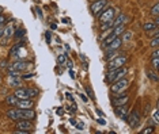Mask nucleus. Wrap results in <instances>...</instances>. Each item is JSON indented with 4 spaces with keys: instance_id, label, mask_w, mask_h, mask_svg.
Masks as SVG:
<instances>
[{
    "instance_id": "obj_9",
    "label": "nucleus",
    "mask_w": 159,
    "mask_h": 134,
    "mask_svg": "<svg viewBox=\"0 0 159 134\" xmlns=\"http://www.w3.org/2000/svg\"><path fill=\"white\" fill-rule=\"evenodd\" d=\"M117 96H116L114 99H113V104L116 106H123V104H127L129 100V96L127 94H125V91L124 92H120V94H116Z\"/></svg>"
},
{
    "instance_id": "obj_28",
    "label": "nucleus",
    "mask_w": 159,
    "mask_h": 134,
    "mask_svg": "<svg viewBox=\"0 0 159 134\" xmlns=\"http://www.w3.org/2000/svg\"><path fill=\"white\" fill-rule=\"evenodd\" d=\"M159 45V38L158 37H154V39L150 41V46H152V48H158Z\"/></svg>"
},
{
    "instance_id": "obj_30",
    "label": "nucleus",
    "mask_w": 159,
    "mask_h": 134,
    "mask_svg": "<svg viewBox=\"0 0 159 134\" xmlns=\"http://www.w3.org/2000/svg\"><path fill=\"white\" fill-rule=\"evenodd\" d=\"M151 14L154 15V16H158V14H159V4L156 3V4L152 7V10H151Z\"/></svg>"
},
{
    "instance_id": "obj_36",
    "label": "nucleus",
    "mask_w": 159,
    "mask_h": 134,
    "mask_svg": "<svg viewBox=\"0 0 159 134\" xmlns=\"http://www.w3.org/2000/svg\"><path fill=\"white\" fill-rule=\"evenodd\" d=\"M156 57H159V49L156 48V49L152 52V54H151V58H156Z\"/></svg>"
},
{
    "instance_id": "obj_11",
    "label": "nucleus",
    "mask_w": 159,
    "mask_h": 134,
    "mask_svg": "<svg viewBox=\"0 0 159 134\" xmlns=\"http://www.w3.org/2000/svg\"><path fill=\"white\" fill-rule=\"evenodd\" d=\"M114 112L120 116V118H121V119L127 121V116H128V106H127V104H123V106H116Z\"/></svg>"
},
{
    "instance_id": "obj_20",
    "label": "nucleus",
    "mask_w": 159,
    "mask_h": 134,
    "mask_svg": "<svg viewBox=\"0 0 159 134\" xmlns=\"http://www.w3.org/2000/svg\"><path fill=\"white\" fill-rule=\"evenodd\" d=\"M6 102L8 103L10 106L15 107V106H17V102H18V98L15 96V95H8V96L6 98Z\"/></svg>"
},
{
    "instance_id": "obj_22",
    "label": "nucleus",
    "mask_w": 159,
    "mask_h": 134,
    "mask_svg": "<svg viewBox=\"0 0 159 134\" xmlns=\"http://www.w3.org/2000/svg\"><path fill=\"white\" fill-rule=\"evenodd\" d=\"M117 56H118V52H117V50H107V52H106V60H107V61L113 60V58L117 57Z\"/></svg>"
},
{
    "instance_id": "obj_5",
    "label": "nucleus",
    "mask_w": 159,
    "mask_h": 134,
    "mask_svg": "<svg viewBox=\"0 0 159 134\" xmlns=\"http://www.w3.org/2000/svg\"><path fill=\"white\" fill-rule=\"evenodd\" d=\"M106 7H107V0H95L94 3H91L90 10L94 15H99Z\"/></svg>"
},
{
    "instance_id": "obj_15",
    "label": "nucleus",
    "mask_w": 159,
    "mask_h": 134,
    "mask_svg": "<svg viewBox=\"0 0 159 134\" xmlns=\"http://www.w3.org/2000/svg\"><path fill=\"white\" fill-rule=\"evenodd\" d=\"M14 95H15L18 99H30V98H29V95H27L26 88H22V87H19V88L15 89Z\"/></svg>"
},
{
    "instance_id": "obj_44",
    "label": "nucleus",
    "mask_w": 159,
    "mask_h": 134,
    "mask_svg": "<svg viewBox=\"0 0 159 134\" xmlns=\"http://www.w3.org/2000/svg\"><path fill=\"white\" fill-rule=\"evenodd\" d=\"M65 63H67V65H68V68L71 69V68H72V61H70V60H68V61H65Z\"/></svg>"
},
{
    "instance_id": "obj_41",
    "label": "nucleus",
    "mask_w": 159,
    "mask_h": 134,
    "mask_svg": "<svg viewBox=\"0 0 159 134\" xmlns=\"http://www.w3.org/2000/svg\"><path fill=\"white\" fill-rule=\"evenodd\" d=\"M4 22H6V18L0 14V24H4Z\"/></svg>"
},
{
    "instance_id": "obj_19",
    "label": "nucleus",
    "mask_w": 159,
    "mask_h": 134,
    "mask_svg": "<svg viewBox=\"0 0 159 134\" xmlns=\"http://www.w3.org/2000/svg\"><path fill=\"white\" fill-rule=\"evenodd\" d=\"M27 91V95H29V98H37L38 95H40V91L37 88H33V87H29V88H26Z\"/></svg>"
},
{
    "instance_id": "obj_32",
    "label": "nucleus",
    "mask_w": 159,
    "mask_h": 134,
    "mask_svg": "<svg viewBox=\"0 0 159 134\" xmlns=\"http://www.w3.org/2000/svg\"><path fill=\"white\" fill-rule=\"evenodd\" d=\"M131 38H132V33L127 31L125 33V35H124V38H121V41H123V42H127V41H129Z\"/></svg>"
},
{
    "instance_id": "obj_16",
    "label": "nucleus",
    "mask_w": 159,
    "mask_h": 134,
    "mask_svg": "<svg viewBox=\"0 0 159 134\" xmlns=\"http://www.w3.org/2000/svg\"><path fill=\"white\" fill-rule=\"evenodd\" d=\"M10 84H11V87L18 88V87L22 85V80H21L19 76H10Z\"/></svg>"
},
{
    "instance_id": "obj_49",
    "label": "nucleus",
    "mask_w": 159,
    "mask_h": 134,
    "mask_svg": "<svg viewBox=\"0 0 159 134\" xmlns=\"http://www.w3.org/2000/svg\"><path fill=\"white\" fill-rule=\"evenodd\" d=\"M1 67L6 68V67H7V63H6V61H3V63H1Z\"/></svg>"
},
{
    "instance_id": "obj_29",
    "label": "nucleus",
    "mask_w": 159,
    "mask_h": 134,
    "mask_svg": "<svg viewBox=\"0 0 159 134\" xmlns=\"http://www.w3.org/2000/svg\"><path fill=\"white\" fill-rule=\"evenodd\" d=\"M67 61V57H65V54H60L57 57V63L60 64V65H63V64H65Z\"/></svg>"
},
{
    "instance_id": "obj_43",
    "label": "nucleus",
    "mask_w": 159,
    "mask_h": 134,
    "mask_svg": "<svg viewBox=\"0 0 159 134\" xmlns=\"http://www.w3.org/2000/svg\"><path fill=\"white\" fill-rule=\"evenodd\" d=\"M50 29H52V30H56V29H57V24H56V23H50Z\"/></svg>"
},
{
    "instance_id": "obj_31",
    "label": "nucleus",
    "mask_w": 159,
    "mask_h": 134,
    "mask_svg": "<svg viewBox=\"0 0 159 134\" xmlns=\"http://www.w3.org/2000/svg\"><path fill=\"white\" fill-rule=\"evenodd\" d=\"M86 91H87V95L90 96L91 99H95V96H94V92H93V89H91V87L90 85H86Z\"/></svg>"
},
{
    "instance_id": "obj_27",
    "label": "nucleus",
    "mask_w": 159,
    "mask_h": 134,
    "mask_svg": "<svg viewBox=\"0 0 159 134\" xmlns=\"http://www.w3.org/2000/svg\"><path fill=\"white\" fill-rule=\"evenodd\" d=\"M151 65H152V68H154L155 71H158V68H159V58H152V61H151Z\"/></svg>"
},
{
    "instance_id": "obj_46",
    "label": "nucleus",
    "mask_w": 159,
    "mask_h": 134,
    "mask_svg": "<svg viewBox=\"0 0 159 134\" xmlns=\"http://www.w3.org/2000/svg\"><path fill=\"white\" fill-rule=\"evenodd\" d=\"M70 122H71V123H72V125H74V126L76 125V121H75V119H72V118H71V119H70Z\"/></svg>"
},
{
    "instance_id": "obj_12",
    "label": "nucleus",
    "mask_w": 159,
    "mask_h": 134,
    "mask_svg": "<svg viewBox=\"0 0 159 134\" xmlns=\"http://www.w3.org/2000/svg\"><path fill=\"white\" fill-rule=\"evenodd\" d=\"M18 108H33L34 107V102L30 99H18L17 106Z\"/></svg>"
},
{
    "instance_id": "obj_24",
    "label": "nucleus",
    "mask_w": 159,
    "mask_h": 134,
    "mask_svg": "<svg viewBox=\"0 0 159 134\" xmlns=\"http://www.w3.org/2000/svg\"><path fill=\"white\" fill-rule=\"evenodd\" d=\"M21 46H23V42L21 45L18 44V45H15V46H12V48H11V50H10V56H17V52L19 50V48H21Z\"/></svg>"
},
{
    "instance_id": "obj_7",
    "label": "nucleus",
    "mask_w": 159,
    "mask_h": 134,
    "mask_svg": "<svg viewBox=\"0 0 159 134\" xmlns=\"http://www.w3.org/2000/svg\"><path fill=\"white\" fill-rule=\"evenodd\" d=\"M127 122L129 123L131 127L139 126V122H140V112L137 111V110H132V112L127 116Z\"/></svg>"
},
{
    "instance_id": "obj_35",
    "label": "nucleus",
    "mask_w": 159,
    "mask_h": 134,
    "mask_svg": "<svg viewBox=\"0 0 159 134\" xmlns=\"http://www.w3.org/2000/svg\"><path fill=\"white\" fill-rule=\"evenodd\" d=\"M152 118H154V122H155V123H158V122H159V114H158V110H155L154 116H152Z\"/></svg>"
},
{
    "instance_id": "obj_47",
    "label": "nucleus",
    "mask_w": 159,
    "mask_h": 134,
    "mask_svg": "<svg viewBox=\"0 0 159 134\" xmlns=\"http://www.w3.org/2000/svg\"><path fill=\"white\" fill-rule=\"evenodd\" d=\"M67 96H68V99H70L71 102H74V98H72V96H71V94H67Z\"/></svg>"
},
{
    "instance_id": "obj_2",
    "label": "nucleus",
    "mask_w": 159,
    "mask_h": 134,
    "mask_svg": "<svg viewBox=\"0 0 159 134\" xmlns=\"http://www.w3.org/2000/svg\"><path fill=\"white\" fill-rule=\"evenodd\" d=\"M19 119H35V112L33 108H17V121Z\"/></svg>"
},
{
    "instance_id": "obj_45",
    "label": "nucleus",
    "mask_w": 159,
    "mask_h": 134,
    "mask_svg": "<svg viewBox=\"0 0 159 134\" xmlns=\"http://www.w3.org/2000/svg\"><path fill=\"white\" fill-rule=\"evenodd\" d=\"M98 123H101V125H106V122L103 119H98Z\"/></svg>"
},
{
    "instance_id": "obj_50",
    "label": "nucleus",
    "mask_w": 159,
    "mask_h": 134,
    "mask_svg": "<svg viewBox=\"0 0 159 134\" xmlns=\"http://www.w3.org/2000/svg\"><path fill=\"white\" fill-rule=\"evenodd\" d=\"M1 11H3V10H1V8H0V14H1Z\"/></svg>"
},
{
    "instance_id": "obj_17",
    "label": "nucleus",
    "mask_w": 159,
    "mask_h": 134,
    "mask_svg": "<svg viewBox=\"0 0 159 134\" xmlns=\"http://www.w3.org/2000/svg\"><path fill=\"white\" fill-rule=\"evenodd\" d=\"M124 31H125V23L120 24V26L113 27V30H112V33H113V35H114V37H120Z\"/></svg>"
},
{
    "instance_id": "obj_8",
    "label": "nucleus",
    "mask_w": 159,
    "mask_h": 134,
    "mask_svg": "<svg viewBox=\"0 0 159 134\" xmlns=\"http://www.w3.org/2000/svg\"><path fill=\"white\" fill-rule=\"evenodd\" d=\"M33 123H31L29 119H19V121H17V123H15V129L18 130H25V131H29L30 133L31 130H33Z\"/></svg>"
},
{
    "instance_id": "obj_39",
    "label": "nucleus",
    "mask_w": 159,
    "mask_h": 134,
    "mask_svg": "<svg viewBox=\"0 0 159 134\" xmlns=\"http://www.w3.org/2000/svg\"><path fill=\"white\" fill-rule=\"evenodd\" d=\"M33 77V73H27V75H23L22 79H31Z\"/></svg>"
},
{
    "instance_id": "obj_10",
    "label": "nucleus",
    "mask_w": 159,
    "mask_h": 134,
    "mask_svg": "<svg viewBox=\"0 0 159 134\" xmlns=\"http://www.w3.org/2000/svg\"><path fill=\"white\" fill-rule=\"evenodd\" d=\"M12 33H14V26H12V23H10L7 27H4V33H3V37H1V42L0 44L3 45H7V41H8V38L11 35H12Z\"/></svg>"
},
{
    "instance_id": "obj_23",
    "label": "nucleus",
    "mask_w": 159,
    "mask_h": 134,
    "mask_svg": "<svg viewBox=\"0 0 159 134\" xmlns=\"http://www.w3.org/2000/svg\"><path fill=\"white\" fill-rule=\"evenodd\" d=\"M109 29H113V20H110V22H102L101 23V30H102V31L109 30Z\"/></svg>"
},
{
    "instance_id": "obj_37",
    "label": "nucleus",
    "mask_w": 159,
    "mask_h": 134,
    "mask_svg": "<svg viewBox=\"0 0 159 134\" xmlns=\"http://www.w3.org/2000/svg\"><path fill=\"white\" fill-rule=\"evenodd\" d=\"M79 96H80V99H82V100H83L84 103H87V100H88V99H87V96H86V95H84V94H80Z\"/></svg>"
},
{
    "instance_id": "obj_21",
    "label": "nucleus",
    "mask_w": 159,
    "mask_h": 134,
    "mask_svg": "<svg viewBox=\"0 0 159 134\" xmlns=\"http://www.w3.org/2000/svg\"><path fill=\"white\" fill-rule=\"evenodd\" d=\"M155 27H158V23H154V22H147L144 23V26H143V29H144V31H151V30H154Z\"/></svg>"
},
{
    "instance_id": "obj_34",
    "label": "nucleus",
    "mask_w": 159,
    "mask_h": 134,
    "mask_svg": "<svg viewBox=\"0 0 159 134\" xmlns=\"http://www.w3.org/2000/svg\"><path fill=\"white\" fill-rule=\"evenodd\" d=\"M141 133H143V134L154 133V127H147V129H144V130H141Z\"/></svg>"
},
{
    "instance_id": "obj_51",
    "label": "nucleus",
    "mask_w": 159,
    "mask_h": 134,
    "mask_svg": "<svg viewBox=\"0 0 159 134\" xmlns=\"http://www.w3.org/2000/svg\"><path fill=\"white\" fill-rule=\"evenodd\" d=\"M0 81H1V75H0Z\"/></svg>"
},
{
    "instance_id": "obj_38",
    "label": "nucleus",
    "mask_w": 159,
    "mask_h": 134,
    "mask_svg": "<svg viewBox=\"0 0 159 134\" xmlns=\"http://www.w3.org/2000/svg\"><path fill=\"white\" fill-rule=\"evenodd\" d=\"M76 129H79V130H83V127H84V123H76Z\"/></svg>"
},
{
    "instance_id": "obj_26",
    "label": "nucleus",
    "mask_w": 159,
    "mask_h": 134,
    "mask_svg": "<svg viewBox=\"0 0 159 134\" xmlns=\"http://www.w3.org/2000/svg\"><path fill=\"white\" fill-rule=\"evenodd\" d=\"M23 35H25V30H23V29H18V30H15V38H17V39L22 38Z\"/></svg>"
},
{
    "instance_id": "obj_42",
    "label": "nucleus",
    "mask_w": 159,
    "mask_h": 134,
    "mask_svg": "<svg viewBox=\"0 0 159 134\" xmlns=\"http://www.w3.org/2000/svg\"><path fill=\"white\" fill-rule=\"evenodd\" d=\"M70 76H71V79H75V72L72 71V68L70 69Z\"/></svg>"
},
{
    "instance_id": "obj_25",
    "label": "nucleus",
    "mask_w": 159,
    "mask_h": 134,
    "mask_svg": "<svg viewBox=\"0 0 159 134\" xmlns=\"http://www.w3.org/2000/svg\"><path fill=\"white\" fill-rule=\"evenodd\" d=\"M147 76L150 77L151 80H154V81H158V73H156V72H152V71H147Z\"/></svg>"
},
{
    "instance_id": "obj_6",
    "label": "nucleus",
    "mask_w": 159,
    "mask_h": 134,
    "mask_svg": "<svg viewBox=\"0 0 159 134\" xmlns=\"http://www.w3.org/2000/svg\"><path fill=\"white\" fill-rule=\"evenodd\" d=\"M114 8L113 7H106L103 11L101 12V15H99V20L102 22H110V20H113V18H114Z\"/></svg>"
},
{
    "instance_id": "obj_14",
    "label": "nucleus",
    "mask_w": 159,
    "mask_h": 134,
    "mask_svg": "<svg viewBox=\"0 0 159 134\" xmlns=\"http://www.w3.org/2000/svg\"><path fill=\"white\" fill-rule=\"evenodd\" d=\"M121 45H123V41H121V38H120V37H116L114 39H113L110 44L106 46V49H107V50H118Z\"/></svg>"
},
{
    "instance_id": "obj_13",
    "label": "nucleus",
    "mask_w": 159,
    "mask_h": 134,
    "mask_svg": "<svg viewBox=\"0 0 159 134\" xmlns=\"http://www.w3.org/2000/svg\"><path fill=\"white\" fill-rule=\"evenodd\" d=\"M29 64L30 63H27V61H17V63H14L11 67H8V68H11V69H15V71H18V72H22V71H25L27 67H29Z\"/></svg>"
},
{
    "instance_id": "obj_48",
    "label": "nucleus",
    "mask_w": 159,
    "mask_h": 134,
    "mask_svg": "<svg viewBox=\"0 0 159 134\" xmlns=\"http://www.w3.org/2000/svg\"><path fill=\"white\" fill-rule=\"evenodd\" d=\"M57 114H59V115H61V114H63V110H61V108H59V110H57Z\"/></svg>"
},
{
    "instance_id": "obj_18",
    "label": "nucleus",
    "mask_w": 159,
    "mask_h": 134,
    "mask_svg": "<svg viewBox=\"0 0 159 134\" xmlns=\"http://www.w3.org/2000/svg\"><path fill=\"white\" fill-rule=\"evenodd\" d=\"M128 20V18H127V15L125 14H120L118 18L116 19V20H113V27L116 26H120V24H123V23H125Z\"/></svg>"
},
{
    "instance_id": "obj_1",
    "label": "nucleus",
    "mask_w": 159,
    "mask_h": 134,
    "mask_svg": "<svg viewBox=\"0 0 159 134\" xmlns=\"http://www.w3.org/2000/svg\"><path fill=\"white\" fill-rule=\"evenodd\" d=\"M127 73H128V71H127V68H125V67L117 68V69H110V71H107V73H106V79H105V80L112 84V83H114V81L123 79Z\"/></svg>"
},
{
    "instance_id": "obj_4",
    "label": "nucleus",
    "mask_w": 159,
    "mask_h": 134,
    "mask_svg": "<svg viewBox=\"0 0 159 134\" xmlns=\"http://www.w3.org/2000/svg\"><path fill=\"white\" fill-rule=\"evenodd\" d=\"M125 64H127V57H125V56H117V57H114L113 60H110V61L107 63V71L125 67Z\"/></svg>"
},
{
    "instance_id": "obj_33",
    "label": "nucleus",
    "mask_w": 159,
    "mask_h": 134,
    "mask_svg": "<svg viewBox=\"0 0 159 134\" xmlns=\"http://www.w3.org/2000/svg\"><path fill=\"white\" fill-rule=\"evenodd\" d=\"M45 38H46V42H48V44H50V42H52V35H50V31L45 33Z\"/></svg>"
},
{
    "instance_id": "obj_3",
    "label": "nucleus",
    "mask_w": 159,
    "mask_h": 134,
    "mask_svg": "<svg viewBox=\"0 0 159 134\" xmlns=\"http://www.w3.org/2000/svg\"><path fill=\"white\" fill-rule=\"evenodd\" d=\"M129 85V81L123 77V79H120V80L114 81V83H112V87H110V91L113 94H120V92H124L127 87Z\"/></svg>"
},
{
    "instance_id": "obj_40",
    "label": "nucleus",
    "mask_w": 159,
    "mask_h": 134,
    "mask_svg": "<svg viewBox=\"0 0 159 134\" xmlns=\"http://www.w3.org/2000/svg\"><path fill=\"white\" fill-rule=\"evenodd\" d=\"M3 33H4V26H3V24H0V38L3 37Z\"/></svg>"
}]
</instances>
